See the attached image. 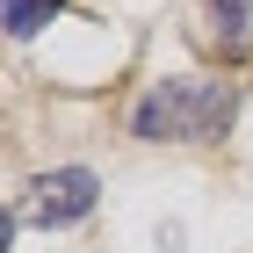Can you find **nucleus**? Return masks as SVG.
<instances>
[{
	"mask_svg": "<svg viewBox=\"0 0 253 253\" xmlns=\"http://www.w3.org/2000/svg\"><path fill=\"white\" fill-rule=\"evenodd\" d=\"M101 181L87 167H58V174H37L29 181V217H37L43 232H58V224H80V217L94 210Z\"/></svg>",
	"mask_w": 253,
	"mask_h": 253,
	"instance_id": "2",
	"label": "nucleus"
},
{
	"mask_svg": "<svg viewBox=\"0 0 253 253\" xmlns=\"http://www.w3.org/2000/svg\"><path fill=\"white\" fill-rule=\"evenodd\" d=\"M210 7V37L224 58H246V43H253V0H203Z\"/></svg>",
	"mask_w": 253,
	"mask_h": 253,
	"instance_id": "3",
	"label": "nucleus"
},
{
	"mask_svg": "<svg viewBox=\"0 0 253 253\" xmlns=\"http://www.w3.org/2000/svg\"><path fill=\"white\" fill-rule=\"evenodd\" d=\"M58 7H65V0H7V37H37Z\"/></svg>",
	"mask_w": 253,
	"mask_h": 253,
	"instance_id": "4",
	"label": "nucleus"
},
{
	"mask_svg": "<svg viewBox=\"0 0 253 253\" xmlns=\"http://www.w3.org/2000/svg\"><path fill=\"white\" fill-rule=\"evenodd\" d=\"M232 109H239V94L224 87V80H159L152 94L130 109V130L152 137V145H167V137L210 145V137H224Z\"/></svg>",
	"mask_w": 253,
	"mask_h": 253,
	"instance_id": "1",
	"label": "nucleus"
}]
</instances>
